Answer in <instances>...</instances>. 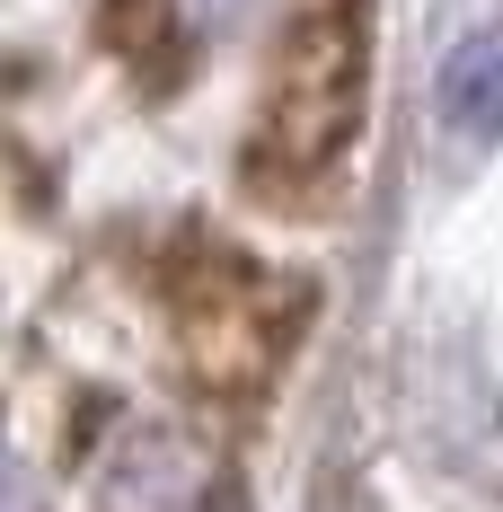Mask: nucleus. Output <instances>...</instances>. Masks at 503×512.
<instances>
[{"instance_id":"obj_4","label":"nucleus","mask_w":503,"mask_h":512,"mask_svg":"<svg viewBox=\"0 0 503 512\" xmlns=\"http://www.w3.org/2000/svg\"><path fill=\"white\" fill-rule=\"evenodd\" d=\"M0 512H45V477L9 433H0Z\"/></svg>"},{"instance_id":"obj_3","label":"nucleus","mask_w":503,"mask_h":512,"mask_svg":"<svg viewBox=\"0 0 503 512\" xmlns=\"http://www.w3.org/2000/svg\"><path fill=\"white\" fill-rule=\"evenodd\" d=\"M433 98H442V124H451V133L495 142L503 133V27H477V36H459V45L442 53Z\"/></svg>"},{"instance_id":"obj_1","label":"nucleus","mask_w":503,"mask_h":512,"mask_svg":"<svg viewBox=\"0 0 503 512\" xmlns=\"http://www.w3.org/2000/svg\"><path fill=\"white\" fill-rule=\"evenodd\" d=\"M353 133H362V18L353 9H309L292 27V45H283L265 124L248 142V177H274V186L327 177Z\"/></svg>"},{"instance_id":"obj_2","label":"nucleus","mask_w":503,"mask_h":512,"mask_svg":"<svg viewBox=\"0 0 503 512\" xmlns=\"http://www.w3.org/2000/svg\"><path fill=\"white\" fill-rule=\"evenodd\" d=\"M89 512H239V504H230V468L203 433H186L177 415H142L98 451Z\"/></svg>"}]
</instances>
